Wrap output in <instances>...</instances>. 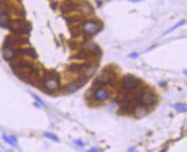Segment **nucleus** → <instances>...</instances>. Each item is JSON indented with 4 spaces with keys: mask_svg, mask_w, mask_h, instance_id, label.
Wrapping results in <instances>:
<instances>
[{
    "mask_svg": "<svg viewBox=\"0 0 187 152\" xmlns=\"http://www.w3.org/2000/svg\"><path fill=\"white\" fill-rule=\"evenodd\" d=\"M43 81V88L48 91V93H54L60 89V76L59 75L46 78Z\"/></svg>",
    "mask_w": 187,
    "mask_h": 152,
    "instance_id": "nucleus-1",
    "label": "nucleus"
},
{
    "mask_svg": "<svg viewBox=\"0 0 187 152\" xmlns=\"http://www.w3.org/2000/svg\"><path fill=\"white\" fill-rule=\"evenodd\" d=\"M138 102L141 103V104H143L145 106H151V105H153L155 103V101H156V96L155 95L151 92L149 90H143L138 96Z\"/></svg>",
    "mask_w": 187,
    "mask_h": 152,
    "instance_id": "nucleus-2",
    "label": "nucleus"
},
{
    "mask_svg": "<svg viewBox=\"0 0 187 152\" xmlns=\"http://www.w3.org/2000/svg\"><path fill=\"white\" fill-rule=\"evenodd\" d=\"M139 84H140V81L136 77L132 75H128L122 79V89L131 91L133 89H135L139 86Z\"/></svg>",
    "mask_w": 187,
    "mask_h": 152,
    "instance_id": "nucleus-3",
    "label": "nucleus"
},
{
    "mask_svg": "<svg viewBox=\"0 0 187 152\" xmlns=\"http://www.w3.org/2000/svg\"><path fill=\"white\" fill-rule=\"evenodd\" d=\"M116 73L113 72L112 70L109 69V68H104V70H103V72L99 74V76H98V79L102 82L104 85L107 84H113L116 79Z\"/></svg>",
    "mask_w": 187,
    "mask_h": 152,
    "instance_id": "nucleus-4",
    "label": "nucleus"
},
{
    "mask_svg": "<svg viewBox=\"0 0 187 152\" xmlns=\"http://www.w3.org/2000/svg\"><path fill=\"white\" fill-rule=\"evenodd\" d=\"M99 25H100L99 22H97V21L91 20L89 22H85L83 25V30L85 35H89L91 36L92 35L97 34L101 30V28L99 27Z\"/></svg>",
    "mask_w": 187,
    "mask_h": 152,
    "instance_id": "nucleus-5",
    "label": "nucleus"
},
{
    "mask_svg": "<svg viewBox=\"0 0 187 152\" xmlns=\"http://www.w3.org/2000/svg\"><path fill=\"white\" fill-rule=\"evenodd\" d=\"M10 22H11V19L9 12L5 10H2L0 13V27L8 29Z\"/></svg>",
    "mask_w": 187,
    "mask_h": 152,
    "instance_id": "nucleus-6",
    "label": "nucleus"
},
{
    "mask_svg": "<svg viewBox=\"0 0 187 152\" xmlns=\"http://www.w3.org/2000/svg\"><path fill=\"white\" fill-rule=\"evenodd\" d=\"M134 115L136 117V118H142L144 116H146L148 114V108H147V106L143 105V104H141L138 102V104L135 106V110H134Z\"/></svg>",
    "mask_w": 187,
    "mask_h": 152,
    "instance_id": "nucleus-7",
    "label": "nucleus"
},
{
    "mask_svg": "<svg viewBox=\"0 0 187 152\" xmlns=\"http://www.w3.org/2000/svg\"><path fill=\"white\" fill-rule=\"evenodd\" d=\"M94 98L97 101H100V102L105 101L109 98V93L106 90L101 88H98L94 91Z\"/></svg>",
    "mask_w": 187,
    "mask_h": 152,
    "instance_id": "nucleus-8",
    "label": "nucleus"
},
{
    "mask_svg": "<svg viewBox=\"0 0 187 152\" xmlns=\"http://www.w3.org/2000/svg\"><path fill=\"white\" fill-rule=\"evenodd\" d=\"M78 10L84 15H91L93 11V9L88 2H81L78 4Z\"/></svg>",
    "mask_w": 187,
    "mask_h": 152,
    "instance_id": "nucleus-9",
    "label": "nucleus"
},
{
    "mask_svg": "<svg viewBox=\"0 0 187 152\" xmlns=\"http://www.w3.org/2000/svg\"><path fill=\"white\" fill-rule=\"evenodd\" d=\"M20 54L21 55H28L32 59H37V53L36 50L32 47L30 48H20Z\"/></svg>",
    "mask_w": 187,
    "mask_h": 152,
    "instance_id": "nucleus-10",
    "label": "nucleus"
},
{
    "mask_svg": "<svg viewBox=\"0 0 187 152\" xmlns=\"http://www.w3.org/2000/svg\"><path fill=\"white\" fill-rule=\"evenodd\" d=\"M85 67V65H82V64H72L68 66L67 71L71 72H83L84 69Z\"/></svg>",
    "mask_w": 187,
    "mask_h": 152,
    "instance_id": "nucleus-11",
    "label": "nucleus"
},
{
    "mask_svg": "<svg viewBox=\"0 0 187 152\" xmlns=\"http://www.w3.org/2000/svg\"><path fill=\"white\" fill-rule=\"evenodd\" d=\"M81 32H82V30H81L80 26L74 27L73 29H71V33H72L73 37H78V36H79V35L81 34Z\"/></svg>",
    "mask_w": 187,
    "mask_h": 152,
    "instance_id": "nucleus-12",
    "label": "nucleus"
},
{
    "mask_svg": "<svg viewBox=\"0 0 187 152\" xmlns=\"http://www.w3.org/2000/svg\"><path fill=\"white\" fill-rule=\"evenodd\" d=\"M173 108L179 111V112H186V106L185 104H182V103H179V104H176V105H173Z\"/></svg>",
    "mask_w": 187,
    "mask_h": 152,
    "instance_id": "nucleus-13",
    "label": "nucleus"
},
{
    "mask_svg": "<svg viewBox=\"0 0 187 152\" xmlns=\"http://www.w3.org/2000/svg\"><path fill=\"white\" fill-rule=\"evenodd\" d=\"M184 23H185V21H181V22H179L178 24H176L175 26H173L171 29H168L167 31H166L165 33H164V35H167L168 33H171V32H173V30H175L177 28H179V27H180V26H182V25H184Z\"/></svg>",
    "mask_w": 187,
    "mask_h": 152,
    "instance_id": "nucleus-14",
    "label": "nucleus"
},
{
    "mask_svg": "<svg viewBox=\"0 0 187 152\" xmlns=\"http://www.w3.org/2000/svg\"><path fill=\"white\" fill-rule=\"evenodd\" d=\"M44 136H45V137H47V138H49V139L54 140V141H56V142H58V141H59V138H57V136H55V135H54V134H52V133L45 132V133H44Z\"/></svg>",
    "mask_w": 187,
    "mask_h": 152,
    "instance_id": "nucleus-15",
    "label": "nucleus"
},
{
    "mask_svg": "<svg viewBox=\"0 0 187 152\" xmlns=\"http://www.w3.org/2000/svg\"><path fill=\"white\" fill-rule=\"evenodd\" d=\"M3 139L6 143L10 144V145H12V146H16V144H15V143H13V142L11 141V139L10 138V137H7L5 134H3Z\"/></svg>",
    "mask_w": 187,
    "mask_h": 152,
    "instance_id": "nucleus-16",
    "label": "nucleus"
},
{
    "mask_svg": "<svg viewBox=\"0 0 187 152\" xmlns=\"http://www.w3.org/2000/svg\"><path fill=\"white\" fill-rule=\"evenodd\" d=\"M67 22L68 24H73V23H75L79 21V18L78 17H70V18H67Z\"/></svg>",
    "mask_w": 187,
    "mask_h": 152,
    "instance_id": "nucleus-17",
    "label": "nucleus"
},
{
    "mask_svg": "<svg viewBox=\"0 0 187 152\" xmlns=\"http://www.w3.org/2000/svg\"><path fill=\"white\" fill-rule=\"evenodd\" d=\"M69 46H70V48L72 50H75L77 48V46H78V44L75 41H70L69 42Z\"/></svg>",
    "mask_w": 187,
    "mask_h": 152,
    "instance_id": "nucleus-18",
    "label": "nucleus"
},
{
    "mask_svg": "<svg viewBox=\"0 0 187 152\" xmlns=\"http://www.w3.org/2000/svg\"><path fill=\"white\" fill-rule=\"evenodd\" d=\"M32 95H33V97H34V98H35V99H36L37 102H39V103H40L41 105H42V106H45V105H44V103H43V102H42V101H41V100L39 97H37L36 95H33V94H32Z\"/></svg>",
    "mask_w": 187,
    "mask_h": 152,
    "instance_id": "nucleus-19",
    "label": "nucleus"
},
{
    "mask_svg": "<svg viewBox=\"0 0 187 152\" xmlns=\"http://www.w3.org/2000/svg\"><path fill=\"white\" fill-rule=\"evenodd\" d=\"M74 143L77 145H78V146H80V147H83V146H84V144H83L80 140H75Z\"/></svg>",
    "mask_w": 187,
    "mask_h": 152,
    "instance_id": "nucleus-20",
    "label": "nucleus"
},
{
    "mask_svg": "<svg viewBox=\"0 0 187 152\" xmlns=\"http://www.w3.org/2000/svg\"><path fill=\"white\" fill-rule=\"evenodd\" d=\"M10 138L11 139V141H12L13 143H15V144H16V141H17V140H16V137H14V136H10Z\"/></svg>",
    "mask_w": 187,
    "mask_h": 152,
    "instance_id": "nucleus-21",
    "label": "nucleus"
},
{
    "mask_svg": "<svg viewBox=\"0 0 187 152\" xmlns=\"http://www.w3.org/2000/svg\"><path fill=\"white\" fill-rule=\"evenodd\" d=\"M137 55H138L137 53H132V54H130V56H129V57H132V58H135H135H136V57H137Z\"/></svg>",
    "mask_w": 187,
    "mask_h": 152,
    "instance_id": "nucleus-22",
    "label": "nucleus"
},
{
    "mask_svg": "<svg viewBox=\"0 0 187 152\" xmlns=\"http://www.w3.org/2000/svg\"><path fill=\"white\" fill-rule=\"evenodd\" d=\"M98 151V150H97V149H95V148H92V149H91V150H90V151Z\"/></svg>",
    "mask_w": 187,
    "mask_h": 152,
    "instance_id": "nucleus-23",
    "label": "nucleus"
},
{
    "mask_svg": "<svg viewBox=\"0 0 187 152\" xmlns=\"http://www.w3.org/2000/svg\"><path fill=\"white\" fill-rule=\"evenodd\" d=\"M131 1H135V2H137V1H141V0H131Z\"/></svg>",
    "mask_w": 187,
    "mask_h": 152,
    "instance_id": "nucleus-24",
    "label": "nucleus"
}]
</instances>
